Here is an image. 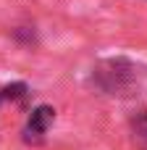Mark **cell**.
<instances>
[{
	"instance_id": "1",
	"label": "cell",
	"mask_w": 147,
	"mask_h": 150,
	"mask_svg": "<svg viewBox=\"0 0 147 150\" xmlns=\"http://www.w3.org/2000/svg\"><path fill=\"white\" fill-rule=\"evenodd\" d=\"M134 76H137V69H134L132 63H126V61H108V63H103V66L95 71L97 84H100L105 92H110V95L129 90L132 82H134Z\"/></svg>"
},
{
	"instance_id": "3",
	"label": "cell",
	"mask_w": 147,
	"mask_h": 150,
	"mask_svg": "<svg viewBox=\"0 0 147 150\" xmlns=\"http://www.w3.org/2000/svg\"><path fill=\"white\" fill-rule=\"evenodd\" d=\"M3 98L5 100H24L26 98V84H21V82H16V84H8L5 90H3Z\"/></svg>"
},
{
	"instance_id": "4",
	"label": "cell",
	"mask_w": 147,
	"mask_h": 150,
	"mask_svg": "<svg viewBox=\"0 0 147 150\" xmlns=\"http://www.w3.org/2000/svg\"><path fill=\"white\" fill-rule=\"evenodd\" d=\"M134 132H137V140H139V142L147 148V111L139 116V119H137V124H134Z\"/></svg>"
},
{
	"instance_id": "5",
	"label": "cell",
	"mask_w": 147,
	"mask_h": 150,
	"mask_svg": "<svg viewBox=\"0 0 147 150\" xmlns=\"http://www.w3.org/2000/svg\"><path fill=\"white\" fill-rule=\"evenodd\" d=\"M3 100H5V98H3V90H0V103H3Z\"/></svg>"
},
{
	"instance_id": "2",
	"label": "cell",
	"mask_w": 147,
	"mask_h": 150,
	"mask_svg": "<svg viewBox=\"0 0 147 150\" xmlns=\"http://www.w3.org/2000/svg\"><path fill=\"white\" fill-rule=\"evenodd\" d=\"M55 121V111L50 105H39L32 111L29 116V124H26V140L29 142H39L45 137V132L50 129V124Z\"/></svg>"
}]
</instances>
